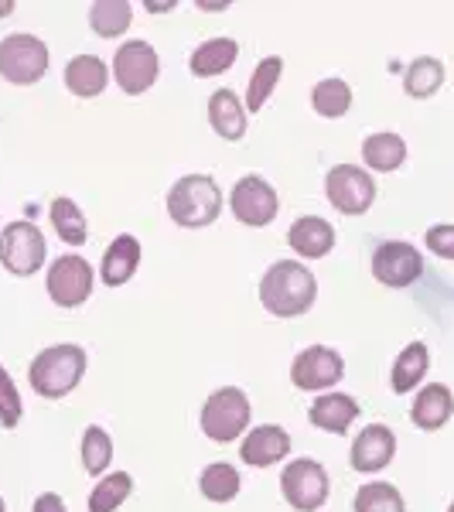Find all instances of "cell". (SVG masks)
I'll list each match as a JSON object with an SVG mask.
<instances>
[{
	"label": "cell",
	"instance_id": "obj_1",
	"mask_svg": "<svg viewBox=\"0 0 454 512\" xmlns=\"http://www.w3.org/2000/svg\"><path fill=\"white\" fill-rule=\"evenodd\" d=\"M318 294L315 274L304 270L297 260H280L260 280V304L277 318H297L311 311Z\"/></svg>",
	"mask_w": 454,
	"mask_h": 512
},
{
	"label": "cell",
	"instance_id": "obj_2",
	"mask_svg": "<svg viewBox=\"0 0 454 512\" xmlns=\"http://www.w3.org/2000/svg\"><path fill=\"white\" fill-rule=\"evenodd\" d=\"M82 373H86V352L79 345H52L41 349L31 362V390L45 400H62L79 386Z\"/></svg>",
	"mask_w": 454,
	"mask_h": 512
},
{
	"label": "cell",
	"instance_id": "obj_3",
	"mask_svg": "<svg viewBox=\"0 0 454 512\" xmlns=\"http://www.w3.org/2000/svg\"><path fill=\"white\" fill-rule=\"evenodd\" d=\"M168 212H171V219L185 229L212 226L222 212V192H219L216 178L185 175L181 181H175V188L168 192Z\"/></svg>",
	"mask_w": 454,
	"mask_h": 512
},
{
	"label": "cell",
	"instance_id": "obj_4",
	"mask_svg": "<svg viewBox=\"0 0 454 512\" xmlns=\"http://www.w3.org/2000/svg\"><path fill=\"white\" fill-rule=\"evenodd\" d=\"M250 400L236 386H222L202 407V434L216 444H229L250 427Z\"/></svg>",
	"mask_w": 454,
	"mask_h": 512
},
{
	"label": "cell",
	"instance_id": "obj_5",
	"mask_svg": "<svg viewBox=\"0 0 454 512\" xmlns=\"http://www.w3.org/2000/svg\"><path fill=\"white\" fill-rule=\"evenodd\" d=\"M48 72V45L35 35H7L0 41V76L11 86H35Z\"/></svg>",
	"mask_w": 454,
	"mask_h": 512
},
{
	"label": "cell",
	"instance_id": "obj_6",
	"mask_svg": "<svg viewBox=\"0 0 454 512\" xmlns=\"http://www.w3.org/2000/svg\"><path fill=\"white\" fill-rule=\"evenodd\" d=\"M328 472L315 458H297L280 475V492H284L287 506L297 512H318L328 502Z\"/></svg>",
	"mask_w": 454,
	"mask_h": 512
},
{
	"label": "cell",
	"instance_id": "obj_7",
	"mask_svg": "<svg viewBox=\"0 0 454 512\" xmlns=\"http://www.w3.org/2000/svg\"><path fill=\"white\" fill-rule=\"evenodd\" d=\"M0 263L14 277H31L45 263V236L35 222H11L0 233Z\"/></svg>",
	"mask_w": 454,
	"mask_h": 512
},
{
	"label": "cell",
	"instance_id": "obj_8",
	"mask_svg": "<svg viewBox=\"0 0 454 512\" xmlns=\"http://www.w3.org/2000/svg\"><path fill=\"white\" fill-rule=\"evenodd\" d=\"M328 202L335 205L342 216H362L373 209L376 202V185L369 178V171L356 168V164H335L325 178Z\"/></svg>",
	"mask_w": 454,
	"mask_h": 512
},
{
	"label": "cell",
	"instance_id": "obj_9",
	"mask_svg": "<svg viewBox=\"0 0 454 512\" xmlns=\"http://www.w3.org/2000/svg\"><path fill=\"white\" fill-rule=\"evenodd\" d=\"M158 72H161V59L147 41H127L113 55V76H117V86L127 96L147 93L158 82Z\"/></svg>",
	"mask_w": 454,
	"mask_h": 512
},
{
	"label": "cell",
	"instance_id": "obj_10",
	"mask_svg": "<svg viewBox=\"0 0 454 512\" xmlns=\"http://www.w3.org/2000/svg\"><path fill=\"white\" fill-rule=\"evenodd\" d=\"M45 287H48V297H52L59 308H79V304L89 301V294H93V267H89L82 256L65 253L52 263Z\"/></svg>",
	"mask_w": 454,
	"mask_h": 512
},
{
	"label": "cell",
	"instance_id": "obj_11",
	"mask_svg": "<svg viewBox=\"0 0 454 512\" xmlns=\"http://www.w3.org/2000/svg\"><path fill=\"white\" fill-rule=\"evenodd\" d=\"M229 209H233V216L243 222V226H270L280 209V198L274 192V185L270 181H263L260 175H246L236 181L233 195H229Z\"/></svg>",
	"mask_w": 454,
	"mask_h": 512
},
{
	"label": "cell",
	"instance_id": "obj_12",
	"mask_svg": "<svg viewBox=\"0 0 454 512\" xmlns=\"http://www.w3.org/2000/svg\"><path fill=\"white\" fill-rule=\"evenodd\" d=\"M424 274V256L403 239H390L379 243L373 253V277L383 287H410Z\"/></svg>",
	"mask_w": 454,
	"mask_h": 512
},
{
	"label": "cell",
	"instance_id": "obj_13",
	"mask_svg": "<svg viewBox=\"0 0 454 512\" xmlns=\"http://www.w3.org/2000/svg\"><path fill=\"white\" fill-rule=\"evenodd\" d=\"M342 373H345L342 355L335 349H328V345H311V349H304L291 362V383L297 390H308V393L335 386L338 379H342Z\"/></svg>",
	"mask_w": 454,
	"mask_h": 512
},
{
	"label": "cell",
	"instance_id": "obj_14",
	"mask_svg": "<svg viewBox=\"0 0 454 512\" xmlns=\"http://www.w3.org/2000/svg\"><path fill=\"white\" fill-rule=\"evenodd\" d=\"M393 454H396V434L386 424H369L366 431H359V437L352 441L349 461L356 472L373 475L390 465Z\"/></svg>",
	"mask_w": 454,
	"mask_h": 512
},
{
	"label": "cell",
	"instance_id": "obj_15",
	"mask_svg": "<svg viewBox=\"0 0 454 512\" xmlns=\"http://www.w3.org/2000/svg\"><path fill=\"white\" fill-rule=\"evenodd\" d=\"M287 454H291V434L277 424L253 427V431L243 437V448H239V458L250 468H270V465H277V461H284Z\"/></svg>",
	"mask_w": 454,
	"mask_h": 512
},
{
	"label": "cell",
	"instance_id": "obj_16",
	"mask_svg": "<svg viewBox=\"0 0 454 512\" xmlns=\"http://www.w3.org/2000/svg\"><path fill=\"white\" fill-rule=\"evenodd\" d=\"M287 243H291V250H297V256H304V260H321V256L332 253L335 229H332V222H325L321 216H304L291 226Z\"/></svg>",
	"mask_w": 454,
	"mask_h": 512
},
{
	"label": "cell",
	"instance_id": "obj_17",
	"mask_svg": "<svg viewBox=\"0 0 454 512\" xmlns=\"http://www.w3.org/2000/svg\"><path fill=\"white\" fill-rule=\"evenodd\" d=\"M454 417V396L444 383H431L417 393L414 407H410V420L420 431H441L444 424Z\"/></svg>",
	"mask_w": 454,
	"mask_h": 512
},
{
	"label": "cell",
	"instance_id": "obj_18",
	"mask_svg": "<svg viewBox=\"0 0 454 512\" xmlns=\"http://www.w3.org/2000/svg\"><path fill=\"white\" fill-rule=\"evenodd\" d=\"M311 424L318 431H328V434H345L352 427V420L359 417V403L345 393H325L311 403Z\"/></svg>",
	"mask_w": 454,
	"mask_h": 512
},
{
	"label": "cell",
	"instance_id": "obj_19",
	"mask_svg": "<svg viewBox=\"0 0 454 512\" xmlns=\"http://www.w3.org/2000/svg\"><path fill=\"white\" fill-rule=\"evenodd\" d=\"M140 267V243L130 233L117 236L110 243V250L103 256V284L106 287H123Z\"/></svg>",
	"mask_w": 454,
	"mask_h": 512
},
{
	"label": "cell",
	"instance_id": "obj_20",
	"mask_svg": "<svg viewBox=\"0 0 454 512\" xmlns=\"http://www.w3.org/2000/svg\"><path fill=\"white\" fill-rule=\"evenodd\" d=\"M209 123L222 140H243L246 134V110L233 89H219L209 99Z\"/></svg>",
	"mask_w": 454,
	"mask_h": 512
},
{
	"label": "cell",
	"instance_id": "obj_21",
	"mask_svg": "<svg viewBox=\"0 0 454 512\" xmlns=\"http://www.w3.org/2000/svg\"><path fill=\"white\" fill-rule=\"evenodd\" d=\"M106 79H110L106 62L96 59V55H76V59L65 65V86H69V93H76L82 99H93L103 93Z\"/></svg>",
	"mask_w": 454,
	"mask_h": 512
},
{
	"label": "cell",
	"instance_id": "obj_22",
	"mask_svg": "<svg viewBox=\"0 0 454 512\" xmlns=\"http://www.w3.org/2000/svg\"><path fill=\"white\" fill-rule=\"evenodd\" d=\"M239 59V45L233 38H209L205 45H198L192 52V76H222L229 72Z\"/></svg>",
	"mask_w": 454,
	"mask_h": 512
},
{
	"label": "cell",
	"instance_id": "obj_23",
	"mask_svg": "<svg viewBox=\"0 0 454 512\" xmlns=\"http://www.w3.org/2000/svg\"><path fill=\"white\" fill-rule=\"evenodd\" d=\"M427 369H431V352H427V345L410 342L393 362V393L403 396V393L417 390L420 379L427 376Z\"/></svg>",
	"mask_w": 454,
	"mask_h": 512
},
{
	"label": "cell",
	"instance_id": "obj_24",
	"mask_svg": "<svg viewBox=\"0 0 454 512\" xmlns=\"http://www.w3.org/2000/svg\"><path fill=\"white\" fill-rule=\"evenodd\" d=\"M362 161L369 164L373 171H383V175H390V171L400 168L403 161H407V144H403L400 134H373L366 137V144H362Z\"/></svg>",
	"mask_w": 454,
	"mask_h": 512
},
{
	"label": "cell",
	"instance_id": "obj_25",
	"mask_svg": "<svg viewBox=\"0 0 454 512\" xmlns=\"http://www.w3.org/2000/svg\"><path fill=\"white\" fill-rule=\"evenodd\" d=\"M130 18H134V11L127 0H96L89 11V24L99 38H120L130 28Z\"/></svg>",
	"mask_w": 454,
	"mask_h": 512
},
{
	"label": "cell",
	"instance_id": "obj_26",
	"mask_svg": "<svg viewBox=\"0 0 454 512\" xmlns=\"http://www.w3.org/2000/svg\"><path fill=\"white\" fill-rule=\"evenodd\" d=\"M441 86H444V65L437 59H431V55L414 59L407 69V76H403V89H407V96H414V99L434 96Z\"/></svg>",
	"mask_w": 454,
	"mask_h": 512
},
{
	"label": "cell",
	"instance_id": "obj_27",
	"mask_svg": "<svg viewBox=\"0 0 454 512\" xmlns=\"http://www.w3.org/2000/svg\"><path fill=\"white\" fill-rule=\"evenodd\" d=\"M127 495H134V478L127 472H113L106 478H99V485L89 495V512H117Z\"/></svg>",
	"mask_w": 454,
	"mask_h": 512
},
{
	"label": "cell",
	"instance_id": "obj_28",
	"mask_svg": "<svg viewBox=\"0 0 454 512\" xmlns=\"http://www.w3.org/2000/svg\"><path fill=\"white\" fill-rule=\"evenodd\" d=\"M52 222H55V233L62 236V243L69 246H82L89 236V226H86V216L72 198H55L52 202Z\"/></svg>",
	"mask_w": 454,
	"mask_h": 512
},
{
	"label": "cell",
	"instance_id": "obj_29",
	"mask_svg": "<svg viewBox=\"0 0 454 512\" xmlns=\"http://www.w3.org/2000/svg\"><path fill=\"white\" fill-rule=\"evenodd\" d=\"M198 489H202L209 502H233L239 495V472L233 465H226V461H216L198 478Z\"/></svg>",
	"mask_w": 454,
	"mask_h": 512
},
{
	"label": "cell",
	"instance_id": "obj_30",
	"mask_svg": "<svg viewBox=\"0 0 454 512\" xmlns=\"http://www.w3.org/2000/svg\"><path fill=\"white\" fill-rule=\"evenodd\" d=\"M311 106H315V113L328 120H338L349 113L352 106V89L345 86L342 79H321L315 86V93H311Z\"/></svg>",
	"mask_w": 454,
	"mask_h": 512
},
{
	"label": "cell",
	"instance_id": "obj_31",
	"mask_svg": "<svg viewBox=\"0 0 454 512\" xmlns=\"http://www.w3.org/2000/svg\"><path fill=\"white\" fill-rule=\"evenodd\" d=\"M356 512H407V502L390 482H366L356 492Z\"/></svg>",
	"mask_w": 454,
	"mask_h": 512
},
{
	"label": "cell",
	"instance_id": "obj_32",
	"mask_svg": "<svg viewBox=\"0 0 454 512\" xmlns=\"http://www.w3.org/2000/svg\"><path fill=\"white\" fill-rule=\"evenodd\" d=\"M280 72H284V62H280L277 55H270V59H263L257 65V72L250 76V89H246V113H257L260 106L267 103L270 93L277 89Z\"/></svg>",
	"mask_w": 454,
	"mask_h": 512
},
{
	"label": "cell",
	"instance_id": "obj_33",
	"mask_svg": "<svg viewBox=\"0 0 454 512\" xmlns=\"http://www.w3.org/2000/svg\"><path fill=\"white\" fill-rule=\"evenodd\" d=\"M110 461H113L110 434L96 424L86 427V434H82V468H86L89 475H103L106 468H110Z\"/></svg>",
	"mask_w": 454,
	"mask_h": 512
},
{
	"label": "cell",
	"instance_id": "obj_34",
	"mask_svg": "<svg viewBox=\"0 0 454 512\" xmlns=\"http://www.w3.org/2000/svg\"><path fill=\"white\" fill-rule=\"evenodd\" d=\"M21 414H24V407H21L18 386H14V379L7 376V369L0 366V424L11 431V427H18Z\"/></svg>",
	"mask_w": 454,
	"mask_h": 512
},
{
	"label": "cell",
	"instance_id": "obj_35",
	"mask_svg": "<svg viewBox=\"0 0 454 512\" xmlns=\"http://www.w3.org/2000/svg\"><path fill=\"white\" fill-rule=\"evenodd\" d=\"M424 243H427V250L434 256H441V260H454V226H431Z\"/></svg>",
	"mask_w": 454,
	"mask_h": 512
},
{
	"label": "cell",
	"instance_id": "obj_36",
	"mask_svg": "<svg viewBox=\"0 0 454 512\" xmlns=\"http://www.w3.org/2000/svg\"><path fill=\"white\" fill-rule=\"evenodd\" d=\"M31 512H65V502H62V495L45 492V495H38V499H35V509H31Z\"/></svg>",
	"mask_w": 454,
	"mask_h": 512
},
{
	"label": "cell",
	"instance_id": "obj_37",
	"mask_svg": "<svg viewBox=\"0 0 454 512\" xmlns=\"http://www.w3.org/2000/svg\"><path fill=\"white\" fill-rule=\"evenodd\" d=\"M171 7H175V4H171V0H161V4H158V0H147V11H151V14H158V11H171Z\"/></svg>",
	"mask_w": 454,
	"mask_h": 512
},
{
	"label": "cell",
	"instance_id": "obj_38",
	"mask_svg": "<svg viewBox=\"0 0 454 512\" xmlns=\"http://www.w3.org/2000/svg\"><path fill=\"white\" fill-rule=\"evenodd\" d=\"M198 7H202V11H226V0H216V4H212V0H198Z\"/></svg>",
	"mask_w": 454,
	"mask_h": 512
},
{
	"label": "cell",
	"instance_id": "obj_39",
	"mask_svg": "<svg viewBox=\"0 0 454 512\" xmlns=\"http://www.w3.org/2000/svg\"><path fill=\"white\" fill-rule=\"evenodd\" d=\"M7 14H14V0H0V18H7Z\"/></svg>",
	"mask_w": 454,
	"mask_h": 512
},
{
	"label": "cell",
	"instance_id": "obj_40",
	"mask_svg": "<svg viewBox=\"0 0 454 512\" xmlns=\"http://www.w3.org/2000/svg\"><path fill=\"white\" fill-rule=\"evenodd\" d=\"M0 512H4V499H0Z\"/></svg>",
	"mask_w": 454,
	"mask_h": 512
},
{
	"label": "cell",
	"instance_id": "obj_41",
	"mask_svg": "<svg viewBox=\"0 0 454 512\" xmlns=\"http://www.w3.org/2000/svg\"><path fill=\"white\" fill-rule=\"evenodd\" d=\"M448 512H454V502H451V506H448Z\"/></svg>",
	"mask_w": 454,
	"mask_h": 512
}]
</instances>
